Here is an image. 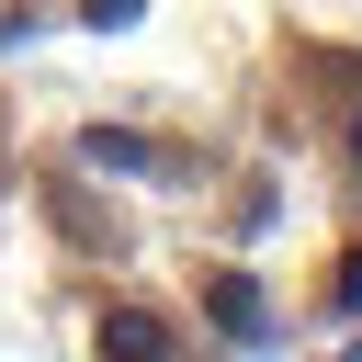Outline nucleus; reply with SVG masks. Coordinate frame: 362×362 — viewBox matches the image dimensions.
I'll return each mask as SVG.
<instances>
[{
  "label": "nucleus",
  "mask_w": 362,
  "mask_h": 362,
  "mask_svg": "<svg viewBox=\"0 0 362 362\" xmlns=\"http://www.w3.org/2000/svg\"><path fill=\"white\" fill-rule=\"evenodd\" d=\"M204 328H215V339H272V294H260L249 272H215V283H204Z\"/></svg>",
  "instance_id": "obj_1"
},
{
  "label": "nucleus",
  "mask_w": 362,
  "mask_h": 362,
  "mask_svg": "<svg viewBox=\"0 0 362 362\" xmlns=\"http://www.w3.org/2000/svg\"><path fill=\"white\" fill-rule=\"evenodd\" d=\"M79 158H90V170H147V181H170V170H181V158H170L158 136H136V124H90V136H79Z\"/></svg>",
  "instance_id": "obj_2"
},
{
  "label": "nucleus",
  "mask_w": 362,
  "mask_h": 362,
  "mask_svg": "<svg viewBox=\"0 0 362 362\" xmlns=\"http://www.w3.org/2000/svg\"><path fill=\"white\" fill-rule=\"evenodd\" d=\"M328 294H339V305H362V249L339 260V283H328Z\"/></svg>",
  "instance_id": "obj_5"
},
{
  "label": "nucleus",
  "mask_w": 362,
  "mask_h": 362,
  "mask_svg": "<svg viewBox=\"0 0 362 362\" xmlns=\"http://www.w3.org/2000/svg\"><path fill=\"white\" fill-rule=\"evenodd\" d=\"M79 11H90V23H102V34H113V23H136V11H147V0H79Z\"/></svg>",
  "instance_id": "obj_4"
},
{
  "label": "nucleus",
  "mask_w": 362,
  "mask_h": 362,
  "mask_svg": "<svg viewBox=\"0 0 362 362\" xmlns=\"http://www.w3.org/2000/svg\"><path fill=\"white\" fill-rule=\"evenodd\" d=\"M351 158H362V113H351Z\"/></svg>",
  "instance_id": "obj_6"
},
{
  "label": "nucleus",
  "mask_w": 362,
  "mask_h": 362,
  "mask_svg": "<svg viewBox=\"0 0 362 362\" xmlns=\"http://www.w3.org/2000/svg\"><path fill=\"white\" fill-rule=\"evenodd\" d=\"M102 351H170V317H147V305H102Z\"/></svg>",
  "instance_id": "obj_3"
}]
</instances>
